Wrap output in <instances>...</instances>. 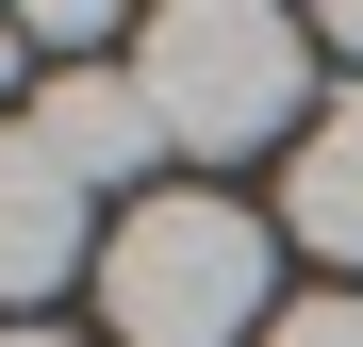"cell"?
I'll return each mask as SVG.
<instances>
[{
	"instance_id": "52a82bcc",
	"label": "cell",
	"mask_w": 363,
	"mask_h": 347,
	"mask_svg": "<svg viewBox=\"0 0 363 347\" xmlns=\"http://www.w3.org/2000/svg\"><path fill=\"white\" fill-rule=\"evenodd\" d=\"M17 50H33V33H17V17H0V83H17Z\"/></svg>"
},
{
	"instance_id": "7a4b0ae2",
	"label": "cell",
	"mask_w": 363,
	"mask_h": 347,
	"mask_svg": "<svg viewBox=\"0 0 363 347\" xmlns=\"http://www.w3.org/2000/svg\"><path fill=\"white\" fill-rule=\"evenodd\" d=\"M133 83H149V116H165V149L231 165V149L297 133L314 33H297V17H264V0H182V17H149V33H133Z\"/></svg>"
},
{
	"instance_id": "277c9868",
	"label": "cell",
	"mask_w": 363,
	"mask_h": 347,
	"mask_svg": "<svg viewBox=\"0 0 363 347\" xmlns=\"http://www.w3.org/2000/svg\"><path fill=\"white\" fill-rule=\"evenodd\" d=\"M67 265H83V182H67L33 133H0V314L50 298Z\"/></svg>"
},
{
	"instance_id": "5b68a950",
	"label": "cell",
	"mask_w": 363,
	"mask_h": 347,
	"mask_svg": "<svg viewBox=\"0 0 363 347\" xmlns=\"http://www.w3.org/2000/svg\"><path fill=\"white\" fill-rule=\"evenodd\" d=\"M281 215L314 231L330 265H363V83L314 116V133H297V182H281Z\"/></svg>"
},
{
	"instance_id": "ba28073f",
	"label": "cell",
	"mask_w": 363,
	"mask_h": 347,
	"mask_svg": "<svg viewBox=\"0 0 363 347\" xmlns=\"http://www.w3.org/2000/svg\"><path fill=\"white\" fill-rule=\"evenodd\" d=\"M0 347H67V331H0Z\"/></svg>"
},
{
	"instance_id": "3957f363",
	"label": "cell",
	"mask_w": 363,
	"mask_h": 347,
	"mask_svg": "<svg viewBox=\"0 0 363 347\" xmlns=\"http://www.w3.org/2000/svg\"><path fill=\"white\" fill-rule=\"evenodd\" d=\"M33 149L99 199V182H149V165H165V116H149L133 67H67V83H33Z\"/></svg>"
},
{
	"instance_id": "8992f818",
	"label": "cell",
	"mask_w": 363,
	"mask_h": 347,
	"mask_svg": "<svg viewBox=\"0 0 363 347\" xmlns=\"http://www.w3.org/2000/svg\"><path fill=\"white\" fill-rule=\"evenodd\" d=\"M264 347H363V298H297V314H281Z\"/></svg>"
},
{
	"instance_id": "6da1fadb",
	"label": "cell",
	"mask_w": 363,
	"mask_h": 347,
	"mask_svg": "<svg viewBox=\"0 0 363 347\" xmlns=\"http://www.w3.org/2000/svg\"><path fill=\"white\" fill-rule=\"evenodd\" d=\"M99 314L133 347H231V331H264V215L215 199V182L133 199L116 248H99Z\"/></svg>"
}]
</instances>
